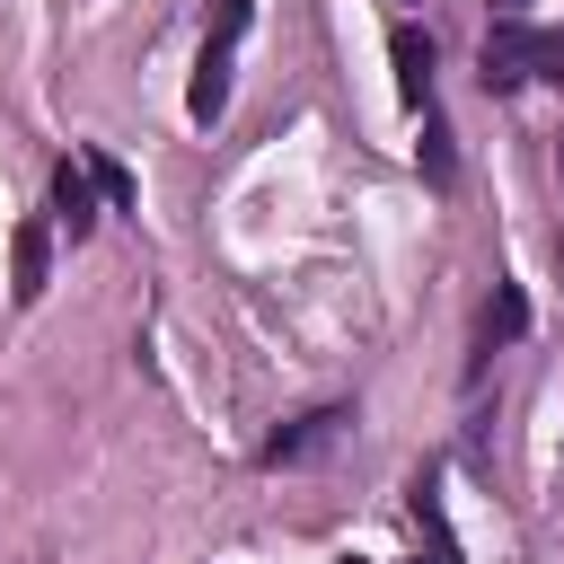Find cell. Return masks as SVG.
I'll return each instance as SVG.
<instances>
[{
    "instance_id": "3",
    "label": "cell",
    "mask_w": 564,
    "mask_h": 564,
    "mask_svg": "<svg viewBox=\"0 0 564 564\" xmlns=\"http://www.w3.org/2000/svg\"><path fill=\"white\" fill-rule=\"evenodd\" d=\"M388 62H397L405 106H432V35H423V26H397V35H388Z\"/></svg>"
},
{
    "instance_id": "8",
    "label": "cell",
    "mask_w": 564,
    "mask_h": 564,
    "mask_svg": "<svg viewBox=\"0 0 564 564\" xmlns=\"http://www.w3.org/2000/svg\"><path fill=\"white\" fill-rule=\"evenodd\" d=\"M88 176H97V194H106V203H115V212H123V203H132V176H123V167H115V159H88Z\"/></svg>"
},
{
    "instance_id": "2",
    "label": "cell",
    "mask_w": 564,
    "mask_h": 564,
    "mask_svg": "<svg viewBox=\"0 0 564 564\" xmlns=\"http://www.w3.org/2000/svg\"><path fill=\"white\" fill-rule=\"evenodd\" d=\"M520 79H538V35L520 18H502L485 35V88H520Z\"/></svg>"
},
{
    "instance_id": "9",
    "label": "cell",
    "mask_w": 564,
    "mask_h": 564,
    "mask_svg": "<svg viewBox=\"0 0 564 564\" xmlns=\"http://www.w3.org/2000/svg\"><path fill=\"white\" fill-rule=\"evenodd\" d=\"M441 141H449V132L423 115V167H432V176H449V150H441Z\"/></svg>"
},
{
    "instance_id": "6",
    "label": "cell",
    "mask_w": 564,
    "mask_h": 564,
    "mask_svg": "<svg viewBox=\"0 0 564 564\" xmlns=\"http://www.w3.org/2000/svg\"><path fill=\"white\" fill-rule=\"evenodd\" d=\"M9 264H18V300H44V229H18V247H9Z\"/></svg>"
},
{
    "instance_id": "7",
    "label": "cell",
    "mask_w": 564,
    "mask_h": 564,
    "mask_svg": "<svg viewBox=\"0 0 564 564\" xmlns=\"http://www.w3.org/2000/svg\"><path fill=\"white\" fill-rule=\"evenodd\" d=\"M520 326H529V308H520V291H494V308H485V352H494V344H511Z\"/></svg>"
},
{
    "instance_id": "1",
    "label": "cell",
    "mask_w": 564,
    "mask_h": 564,
    "mask_svg": "<svg viewBox=\"0 0 564 564\" xmlns=\"http://www.w3.org/2000/svg\"><path fill=\"white\" fill-rule=\"evenodd\" d=\"M238 35H247V0H212V35H203V62H194V88H185V106H194V123H212V115L229 106V62H238Z\"/></svg>"
},
{
    "instance_id": "4",
    "label": "cell",
    "mask_w": 564,
    "mask_h": 564,
    "mask_svg": "<svg viewBox=\"0 0 564 564\" xmlns=\"http://www.w3.org/2000/svg\"><path fill=\"white\" fill-rule=\"evenodd\" d=\"M53 212H62L70 238H88V220H97V176H88V159H62V167H53Z\"/></svg>"
},
{
    "instance_id": "5",
    "label": "cell",
    "mask_w": 564,
    "mask_h": 564,
    "mask_svg": "<svg viewBox=\"0 0 564 564\" xmlns=\"http://www.w3.org/2000/svg\"><path fill=\"white\" fill-rule=\"evenodd\" d=\"M335 432H344V414H308V423H300V432H282V441H273L264 458H273V467H282V458H317V449H326Z\"/></svg>"
},
{
    "instance_id": "10",
    "label": "cell",
    "mask_w": 564,
    "mask_h": 564,
    "mask_svg": "<svg viewBox=\"0 0 564 564\" xmlns=\"http://www.w3.org/2000/svg\"><path fill=\"white\" fill-rule=\"evenodd\" d=\"M538 79H564V35H538Z\"/></svg>"
}]
</instances>
